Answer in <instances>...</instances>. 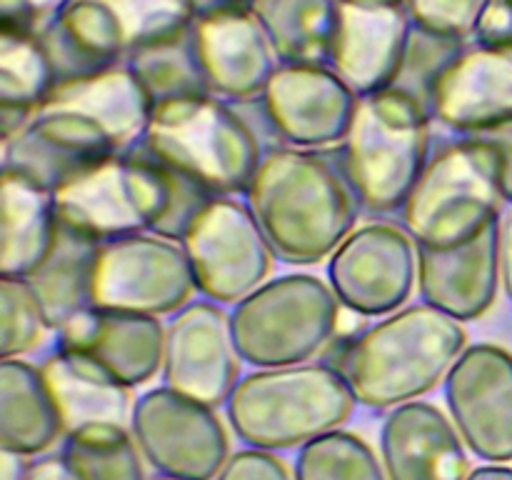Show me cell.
Here are the masks:
<instances>
[{
	"instance_id": "4dcf8cb0",
	"label": "cell",
	"mask_w": 512,
	"mask_h": 480,
	"mask_svg": "<svg viewBox=\"0 0 512 480\" xmlns=\"http://www.w3.org/2000/svg\"><path fill=\"white\" fill-rule=\"evenodd\" d=\"M55 90V70L38 33L0 30V105L38 113Z\"/></svg>"
},
{
	"instance_id": "ba28073f",
	"label": "cell",
	"mask_w": 512,
	"mask_h": 480,
	"mask_svg": "<svg viewBox=\"0 0 512 480\" xmlns=\"http://www.w3.org/2000/svg\"><path fill=\"white\" fill-rule=\"evenodd\" d=\"M180 245L198 293L230 308L258 290L278 260L258 218L238 195H215L180 238Z\"/></svg>"
},
{
	"instance_id": "8992f818",
	"label": "cell",
	"mask_w": 512,
	"mask_h": 480,
	"mask_svg": "<svg viewBox=\"0 0 512 480\" xmlns=\"http://www.w3.org/2000/svg\"><path fill=\"white\" fill-rule=\"evenodd\" d=\"M340 300L328 278L285 273L268 278L233 305L230 330L243 363L283 368L310 363L330 343L340 325Z\"/></svg>"
},
{
	"instance_id": "ee69618b",
	"label": "cell",
	"mask_w": 512,
	"mask_h": 480,
	"mask_svg": "<svg viewBox=\"0 0 512 480\" xmlns=\"http://www.w3.org/2000/svg\"><path fill=\"white\" fill-rule=\"evenodd\" d=\"M465 480H512V468H508V465L503 463L483 465V468L470 470Z\"/></svg>"
},
{
	"instance_id": "9a60e30c",
	"label": "cell",
	"mask_w": 512,
	"mask_h": 480,
	"mask_svg": "<svg viewBox=\"0 0 512 480\" xmlns=\"http://www.w3.org/2000/svg\"><path fill=\"white\" fill-rule=\"evenodd\" d=\"M230 313L213 300H190L165 325L163 385L205 405L228 403L240 380Z\"/></svg>"
},
{
	"instance_id": "ac0fdd59",
	"label": "cell",
	"mask_w": 512,
	"mask_h": 480,
	"mask_svg": "<svg viewBox=\"0 0 512 480\" xmlns=\"http://www.w3.org/2000/svg\"><path fill=\"white\" fill-rule=\"evenodd\" d=\"M410 20L403 3H343L328 65L363 98L395 83L408 45Z\"/></svg>"
},
{
	"instance_id": "f546056e",
	"label": "cell",
	"mask_w": 512,
	"mask_h": 480,
	"mask_svg": "<svg viewBox=\"0 0 512 480\" xmlns=\"http://www.w3.org/2000/svg\"><path fill=\"white\" fill-rule=\"evenodd\" d=\"M125 65L140 80L153 108L168 100L210 93L190 30L175 38L130 50L125 55Z\"/></svg>"
},
{
	"instance_id": "8fae6325",
	"label": "cell",
	"mask_w": 512,
	"mask_h": 480,
	"mask_svg": "<svg viewBox=\"0 0 512 480\" xmlns=\"http://www.w3.org/2000/svg\"><path fill=\"white\" fill-rule=\"evenodd\" d=\"M328 283L345 310L385 318L418 290V243L400 223L358 225L328 258Z\"/></svg>"
},
{
	"instance_id": "44dd1931",
	"label": "cell",
	"mask_w": 512,
	"mask_h": 480,
	"mask_svg": "<svg viewBox=\"0 0 512 480\" xmlns=\"http://www.w3.org/2000/svg\"><path fill=\"white\" fill-rule=\"evenodd\" d=\"M465 440L438 405L413 400L385 415L380 458L388 480H465Z\"/></svg>"
},
{
	"instance_id": "4fadbf2b",
	"label": "cell",
	"mask_w": 512,
	"mask_h": 480,
	"mask_svg": "<svg viewBox=\"0 0 512 480\" xmlns=\"http://www.w3.org/2000/svg\"><path fill=\"white\" fill-rule=\"evenodd\" d=\"M258 100L285 145L328 150L348 135L360 95L330 65L280 63Z\"/></svg>"
},
{
	"instance_id": "ffe728a7",
	"label": "cell",
	"mask_w": 512,
	"mask_h": 480,
	"mask_svg": "<svg viewBox=\"0 0 512 480\" xmlns=\"http://www.w3.org/2000/svg\"><path fill=\"white\" fill-rule=\"evenodd\" d=\"M430 113L460 135L512 120V48L468 43L440 75Z\"/></svg>"
},
{
	"instance_id": "484cf974",
	"label": "cell",
	"mask_w": 512,
	"mask_h": 480,
	"mask_svg": "<svg viewBox=\"0 0 512 480\" xmlns=\"http://www.w3.org/2000/svg\"><path fill=\"white\" fill-rule=\"evenodd\" d=\"M98 253V240L58 225L53 248L25 278L43 308L50 330H60L70 318L93 305Z\"/></svg>"
},
{
	"instance_id": "9c48e42d",
	"label": "cell",
	"mask_w": 512,
	"mask_h": 480,
	"mask_svg": "<svg viewBox=\"0 0 512 480\" xmlns=\"http://www.w3.org/2000/svg\"><path fill=\"white\" fill-rule=\"evenodd\" d=\"M130 433L158 475L215 480L230 453V435L213 405L160 385L135 398Z\"/></svg>"
},
{
	"instance_id": "2e32d148",
	"label": "cell",
	"mask_w": 512,
	"mask_h": 480,
	"mask_svg": "<svg viewBox=\"0 0 512 480\" xmlns=\"http://www.w3.org/2000/svg\"><path fill=\"white\" fill-rule=\"evenodd\" d=\"M190 35L210 95L228 103L258 100L280 65L258 15L245 5L200 8Z\"/></svg>"
},
{
	"instance_id": "8d00e7d4",
	"label": "cell",
	"mask_w": 512,
	"mask_h": 480,
	"mask_svg": "<svg viewBox=\"0 0 512 480\" xmlns=\"http://www.w3.org/2000/svg\"><path fill=\"white\" fill-rule=\"evenodd\" d=\"M215 480H295V473L273 450L243 448L230 455Z\"/></svg>"
},
{
	"instance_id": "f35d334b",
	"label": "cell",
	"mask_w": 512,
	"mask_h": 480,
	"mask_svg": "<svg viewBox=\"0 0 512 480\" xmlns=\"http://www.w3.org/2000/svg\"><path fill=\"white\" fill-rule=\"evenodd\" d=\"M493 148L495 168H498V185L503 193L505 205L512 203V120L500 123L495 128L475 133Z\"/></svg>"
},
{
	"instance_id": "d4e9b609",
	"label": "cell",
	"mask_w": 512,
	"mask_h": 480,
	"mask_svg": "<svg viewBox=\"0 0 512 480\" xmlns=\"http://www.w3.org/2000/svg\"><path fill=\"white\" fill-rule=\"evenodd\" d=\"M53 193L13 173L0 178V275L28 278L58 235Z\"/></svg>"
},
{
	"instance_id": "e0dca14e",
	"label": "cell",
	"mask_w": 512,
	"mask_h": 480,
	"mask_svg": "<svg viewBox=\"0 0 512 480\" xmlns=\"http://www.w3.org/2000/svg\"><path fill=\"white\" fill-rule=\"evenodd\" d=\"M118 150L108 130L88 115L40 108L20 133L3 143V173L55 193Z\"/></svg>"
},
{
	"instance_id": "e575fe53",
	"label": "cell",
	"mask_w": 512,
	"mask_h": 480,
	"mask_svg": "<svg viewBox=\"0 0 512 480\" xmlns=\"http://www.w3.org/2000/svg\"><path fill=\"white\" fill-rule=\"evenodd\" d=\"M50 330L33 288L18 275H0V358H23Z\"/></svg>"
},
{
	"instance_id": "c3c4849f",
	"label": "cell",
	"mask_w": 512,
	"mask_h": 480,
	"mask_svg": "<svg viewBox=\"0 0 512 480\" xmlns=\"http://www.w3.org/2000/svg\"><path fill=\"white\" fill-rule=\"evenodd\" d=\"M155 480H180V478H170V475H158Z\"/></svg>"
},
{
	"instance_id": "7bdbcfd3",
	"label": "cell",
	"mask_w": 512,
	"mask_h": 480,
	"mask_svg": "<svg viewBox=\"0 0 512 480\" xmlns=\"http://www.w3.org/2000/svg\"><path fill=\"white\" fill-rule=\"evenodd\" d=\"M30 460L13 450H0V480H28Z\"/></svg>"
},
{
	"instance_id": "52a82bcc",
	"label": "cell",
	"mask_w": 512,
	"mask_h": 480,
	"mask_svg": "<svg viewBox=\"0 0 512 480\" xmlns=\"http://www.w3.org/2000/svg\"><path fill=\"white\" fill-rule=\"evenodd\" d=\"M503 205L493 148L480 135H463L430 155L400 225L420 248H453L495 223Z\"/></svg>"
},
{
	"instance_id": "74e56055",
	"label": "cell",
	"mask_w": 512,
	"mask_h": 480,
	"mask_svg": "<svg viewBox=\"0 0 512 480\" xmlns=\"http://www.w3.org/2000/svg\"><path fill=\"white\" fill-rule=\"evenodd\" d=\"M480 45L512 48V0H488L473 35Z\"/></svg>"
},
{
	"instance_id": "d590c367",
	"label": "cell",
	"mask_w": 512,
	"mask_h": 480,
	"mask_svg": "<svg viewBox=\"0 0 512 480\" xmlns=\"http://www.w3.org/2000/svg\"><path fill=\"white\" fill-rule=\"evenodd\" d=\"M488 0H403L410 20L433 33L473 40Z\"/></svg>"
},
{
	"instance_id": "5b68a950",
	"label": "cell",
	"mask_w": 512,
	"mask_h": 480,
	"mask_svg": "<svg viewBox=\"0 0 512 480\" xmlns=\"http://www.w3.org/2000/svg\"><path fill=\"white\" fill-rule=\"evenodd\" d=\"M430 120L433 113L398 88L360 98L338 153L363 210L400 213L430 160Z\"/></svg>"
},
{
	"instance_id": "6da1fadb",
	"label": "cell",
	"mask_w": 512,
	"mask_h": 480,
	"mask_svg": "<svg viewBox=\"0 0 512 480\" xmlns=\"http://www.w3.org/2000/svg\"><path fill=\"white\" fill-rule=\"evenodd\" d=\"M245 203L258 218L280 263L328 260L358 228L363 210L338 150L285 148L263 155Z\"/></svg>"
},
{
	"instance_id": "4316f807",
	"label": "cell",
	"mask_w": 512,
	"mask_h": 480,
	"mask_svg": "<svg viewBox=\"0 0 512 480\" xmlns=\"http://www.w3.org/2000/svg\"><path fill=\"white\" fill-rule=\"evenodd\" d=\"M250 8L280 63L328 65L340 0H255Z\"/></svg>"
},
{
	"instance_id": "836d02e7",
	"label": "cell",
	"mask_w": 512,
	"mask_h": 480,
	"mask_svg": "<svg viewBox=\"0 0 512 480\" xmlns=\"http://www.w3.org/2000/svg\"><path fill=\"white\" fill-rule=\"evenodd\" d=\"M105 3L120 20L128 53L188 33L200 13V0H105Z\"/></svg>"
},
{
	"instance_id": "cb8c5ba5",
	"label": "cell",
	"mask_w": 512,
	"mask_h": 480,
	"mask_svg": "<svg viewBox=\"0 0 512 480\" xmlns=\"http://www.w3.org/2000/svg\"><path fill=\"white\" fill-rule=\"evenodd\" d=\"M43 108L73 110V113L88 115L108 130L120 150L138 145L148 128L150 113H153L148 93L133 75V70L125 65V60L113 68L88 75V78L55 85Z\"/></svg>"
},
{
	"instance_id": "83f0119b",
	"label": "cell",
	"mask_w": 512,
	"mask_h": 480,
	"mask_svg": "<svg viewBox=\"0 0 512 480\" xmlns=\"http://www.w3.org/2000/svg\"><path fill=\"white\" fill-rule=\"evenodd\" d=\"M40 370H43L60 415H63L65 433L80 428V425L130 420L135 403V398H130V388L115 385L78 368L58 350H53L40 363Z\"/></svg>"
},
{
	"instance_id": "7c38bea8",
	"label": "cell",
	"mask_w": 512,
	"mask_h": 480,
	"mask_svg": "<svg viewBox=\"0 0 512 480\" xmlns=\"http://www.w3.org/2000/svg\"><path fill=\"white\" fill-rule=\"evenodd\" d=\"M55 350L78 368L123 388H140L163 370V318L90 305L55 330Z\"/></svg>"
},
{
	"instance_id": "277c9868",
	"label": "cell",
	"mask_w": 512,
	"mask_h": 480,
	"mask_svg": "<svg viewBox=\"0 0 512 480\" xmlns=\"http://www.w3.org/2000/svg\"><path fill=\"white\" fill-rule=\"evenodd\" d=\"M138 148L213 195L238 198L263 160L248 120L210 93L155 105Z\"/></svg>"
},
{
	"instance_id": "d6986e66",
	"label": "cell",
	"mask_w": 512,
	"mask_h": 480,
	"mask_svg": "<svg viewBox=\"0 0 512 480\" xmlns=\"http://www.w3.org/2000/svg\"><path fill=\"white\" fill-rule=\"evenodd\" d=\"M500 218L465 243L453 248H420L418 293L420 300L460 323L480 320L498 300Z\"/></svg>"
},
{
	"instance_id": "ab89813d",
	"label": "cell",
	"mask_w": 512,
	"mask_h": 480,
	"mask_svg": "<svg viewBox=\"0 0 512 480\" xmlns=\"http://www.w3.org/2000/svg\"><path fill=\"white\" fill-rule=\"evenodd\" d=\"M45 23L35 0H0V30L3 33H38Z\"/></svg>"
},
{
	"instance_id": "3957f363",
	"label": "cell",
	"mask_w": 512,
	"mask_h": 480,
	"mask_svg": "<svg viewBox=\"0 0 512 480\" xmlns=\"http://www.w3.org/2000/svg\"><path fill=\"white\" fill-rule=\"evenodd\" d=\"M355 403L348 380L333 363H300L243 375L225 403V415L248 448L275 453L303 448L343 428Z\"/></svg>"
},
{
	"instance_id": "d6a6232c",
	"label": "cell",
	"mask_w": 512,
	"mask_h": 480,
	"mask_svg": "<svg viewBox=\"0 0 512 480\" xmlns=\"http://www.w3.org/2000/svg\"><path fill=\"white\" fill-rule=\"evenodd\" d=\"M468 43L470 40L433 33V30H425L413 23L408 45H405L403 65H400L398 78H395L390 88H398L403 93L413 95L415 100H420L430 110L440 75L468 48Z\"/></svg>"
},
{
	"instance_id": "5bb4252c",
	"label": "cell",
	"mask_w": 512,
	"mask_h": 480,
	"mask_svg": "<svg viewBox=\"0 0 512 480\" xmlns=\"http://www.w3.org/2000/svg\"><path fill=\"white\" fill-rule=\"evenodd\" d=\"M445 405L468 450L480 460H512V353L475 343L445 378Z\"/></svg>"
},
{
	"instance_id": "60d3db41",
	"label": "cell",
	"mask_w": 512,
	"mask_h": 480,
	"mask_svg": "<svg viewBox=\"0 0 512 480\" xmlns=\"http://www.w3.org/2000/svg\"><path fill=\"white\" fill-rule=\"evenodd\" d=\"M498 253H500V283L512 303V203L500 213L498 228Z\"/></svg>"
},
{
	"instance_id": "f1b7e54d",
	"label": "cell",
	"mask_w": 512,
	"mask_h": 480,
	"mask_svg": "<svg viewBox=\"0 0 512 480\" xmlns=\"http://www.w3.org/2000/svg\"><path fill=\"white\" fill-rule=\"evenodd\" d=\"M60 458L70 480H145L143 453L123 423H90L70 430Z\"/></svg>"
},
{
	"instance_id": "30bf717a",
	"label": "cell",
	"mask_w": 512,
	"mask_h": 480,
	"mask_svg": "<svg viewBox=\"0 0 512 480\" xmlns=\"http://www.w3.org/2000/svg\"><path fill=\"white\" fill-rule=\"evenodd\" d=\"M198 293L178 240L133 233L100 243L93 305L170 318Z\"/></svg>"
},
{
	"instance_id": "f6af8a7d",
	"label": "cell",
	"mask_w": 512,
	"mask_h": 480,
	"mask_svg": "<svg viewBox=\"0 0 512 480\" xmlns=\"http://www.w3.org/2000/svg\"><path fill=\"white\" fill-rule=\"evenodd\" d=\"M35 3H38V8L43 10V15H45V20L50 18V15L55 13V10L60 8V5L65 3V0H35Z\"/></svg>"
},
{
	"instance_id": "7a4b0ae2",
	"label": "cell",
	"mask_w": 512,
	"mask_h": 480,
	"mask_svg": "<svg viewBox=\"0 0 512 480\" xmlns=\"http://www.w3.org/2000/svg\"><path fill=\"white\" fill-rule=\"evenodd\" d=\"M465 348L463 323L420 300L345 340L333 365L360 405L393 410L445 383Z\"/></svg>"
},
{
	"instance_id": "b9f144b4",
	"label": "cell",
	"mask_w": 512,
	"mask_h": 480,
	"mask_svg": "<svg viewBox=\"0 0 512 480\" xmlns=\"http://www.w3.org/2000/svg\"><path fill=\"white\" fill-rule=\"evenodd\" d=\"M28 480H70V475L60 455H43L40 460L30 463Z\"/></svg>"
},
{
	"instance_id": "603a6c76",
	"label": "cell",
	"mask_w": 512,
	"mask_h": 480,
	"mask_svg": "<svg viewBox=\"0 0 512 480\" xmlns=\"http://www.w3.org/2000/svg\"><path fill=\"white\" fill-rule=\"evenodd\" d=\"M63 438V415L40 365L23 358L0 360V445L40 458Z\"/></svg>"
},
{
	"instance_id": "bcb514c9",
	"label": "cell",
	"mask_w": 512,
	"mask_h": 480,
	"mask_svg": "<svg viewBox=\"0 0 512 480\" xmlns=\"http://www.w3.org/2000/svg\"><path fill=\"white\" fill-rule=\"evenodd\" d=\"M255 0H200V8H208V5H245L250 8Z\"/></svg>"
},
{
	"instance_id": "1f68e13d",
	"label": "cell",
	"mask_w": 512,
	"mask_h": 480,
	"mask_svg": "<svg viewBox=\"0 0 512 480\" xmlns=\"http://www.w3.org/2000/svg\"><path fill=\"white\" fill-rule=\"evenodd\" d=\"M295 480H388V473L368 440L338 428L300 448Z\"/></svg>"
},
{
	"instance_id": "7dc6e473",
	"label": "cell",
	"mask_w": 512,
	"mask_h": 480,
	"mask_svg": "<svg viewBox=\"0 0 512 480\" xmlns=\"http://www.w3.org/2000/svg\"><path fill=\"white\" fill-rule=\"evenodd\" d=\"M343 3H403V0H343Z\"/></svg>"
},
{
	"instance_id": "7402d4cb",
	"label": "cell",
	"mask_w": 512,
	"mask_h": 480,
	"mask_svg": "<svg viewBox=\"0 0 512 480\" xmlns=\"http://www.w3.org/2000/svg\"><path fill=\"white\" fill-rule=\"evenodd\" d=\"M55 85L120 65L128 55L120 20L105 0H65L38 30Z\"/></svg>"
}]
</instances>
